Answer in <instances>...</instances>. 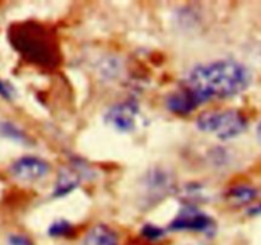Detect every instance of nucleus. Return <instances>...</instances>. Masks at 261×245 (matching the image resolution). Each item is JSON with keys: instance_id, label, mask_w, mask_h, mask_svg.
Segmentation results:
<instances>
[{"instance_id": "f257e3e1", "label": "nucleus", "mask_w": 261, "mask_h": 245, "mask_svg": "<svg viewBox=\"0 0 261 245\" xmlns=\"http://www.w3.org/2000/svg\"><path fill=\"white\" fill-rule=\"evenodd\" d=\"M251 71L236 60H216L191 69L181 82L198 106L211 100H224L241 94L251 84Z\"/></svg>"}, {"instance_id": "f03ea898", "label": "nucleus", "mask_w": 261, "mask_h": 245, "mask_svg": "<svg viewBox=\"0 0 261 245\" xmlns=\"http://www.w3.org/2000/svg\"><path fill=\"white\" fill-rule=\"evenodd\" d=\"M9 42L27 63L45 69H55L61 61L60 46L55 31L36 20H23L9 28Z\"/></svg>"}, {"instance_id": "7ed1b4c3", "label": "nucleus", "mask_w": 261, "mask_h": 245, "mask_svg": "<svg viewBox=\"0 0 261 245\" xmlns=\"http://www.w3.org/2000/svg\"><path fill=\"white\" fill-rule=\"evenodd\" d=\"M196 127L200 132L227 140L239 137L246 130L247 119L237 110L206 111L199 115Z\"/></svg>"}, {"instance_id": "20e7f679", "label": "nucleus", "mask_w": 261, "mask_h": 245, "mask_svg": "<svg viewBox=\"0 0 261 245\" xmlns=\"http://www.w3.org/2000/svg\"><path fill=\"white\" fill-rule=\"evenodd\" d=\"M170 229L173 231L213 232L216 222L209 214L199 211L195 206H185L182 211L172 219Z\"/></svg>"}, {"instance_id": "39448f33", "label": "nucleus", "mask_w": 261, "mask_h": 245, "mask_svg": "<svg viewBox=\"0 0 261 245\" xmlns=\"http://www.w3.org/2000/svg\"><path fill=\"white\" fill-rule=\"evenodd\" d=\"M50 165L47 161L36 156H23L10 165V174L13 178L24 183L38 181L47 176Z\"/></svg>"}, {"instance_id": "423d86ee", "label": "nucleus", "mask_w": 261, "mask_h": 245, "mask_svg": "<svg viewBox=\"0 0 261 245\" xmlns=\"http://www.w3.org/2000/svg\"><path fill=\"white\" fill-rule=\"evenodd\" d=\"M139 115V105L134 100L117 102L112 105L105 115L107 124L119 132H130L134 129L137 117Z\"/></svg>"}, {"instance_id": "0eeeda50", "label": "nucleus", "mask_w": 261, "mask_h": 245, "mask_svg": "<svg viewBox=\"0 0 261 245\" xmlns=\"http://www.w3.org/2000/svg\"><path fill=\"white\" fill-rule=\"evenodd\" d=\"M144 186L147 189V194H150L152 198H162L167 195L173 188V179L163 168H153L144 178Z\"/></svg>"}, {"instance_id": "6e6552de", "label": "nucleus", "mask_w": 261, "mask_h": 245, "mask_svg": "<svg viewBox=\"0 0 261 245\" xmlns=\"http://www.w3.org/2000/svg\"><path fill=\"white\" fill-rule=\"evenodd\" d=\"M166 106L171 112L182 115V116L184 115H189L199 107L198 104L194 101L193 97L182 88L168 94V97L166 99Z\"/></svg>"}, {"instance_id": "1a4fd4ad", "label": "nucleus", "mask_w": 261, "mask_h": 245, "mask_svg": "<svg viewBox=\"0 0 261 245\" xmlns=\"http://www.w3.org/2000/svg\"><path fill=\"white\" fill-rule=\"evenodd\" d=\"M83 245H119V237L112 227L98 224L87 232Z\"/></svg>"}, {"instance_id": "9d476101", "label": "nucleus", "mask_w": 261, "mask_h": 245, "mask_svg": "<svg viewBox=\"0 0 261 245\" xmlns=\"http://www.w3.org/2000/svg\"><path fill=\"white\" fill-rule=\"evenodd\" d=\"M83 174L78 171V168H63L58 175V180L55 183L53 195L54 197H64L66 194L71 193L76 186H79L81 179Z\"/></svg>"}, {"instance_id": "9b49d317", "label": "nucleus", "mask_w": 261, "mask_h": 245, "mask_svg": "<svg viewBox=\"0 0 261 245\" xmlns=\"http://www.w3.org/2000/svg\"><path fill=\"white\" fill-rule=\"evenodd\" d=\"M257 195H259V191L254 186L239 185L229 189L227 191L226 198L229 203L241 206V204H249L251 202H254L257 198Z\"/></svg>"}, {"instance_id": "f8f14e48", "label": "nucleus", "mask_w": 261, "mask_h": 245, "mask_svg": "<svg viewBox=\"0 0 261 245\" xmlns=\"http://www.w3.org/2000/svg\"><path fill=\"white\" fill-rule=\"evenodd\" d=\"M74 232V226L69 221L59 219L53 222L47 230V234L53 237H66Z\"/></svg>"}, {"instance_id": "ddd939ff", "label": "nucleus", "mask_w": 261, "mask_h": 245, "mask_svg": "<svg viewBox=\"0 0 261 245\" xmlns=\"http://www.w3.org/2000/svg\"><path fill=\"white\" fill-rule=\"evenodd\" d=\"M0 134L5 138H9V139L18 140V142H25L27 137H25L24 133L10 121H3L0 122Z\"/></svg>"}, {"instance_id": "4468645a", "label": "nucleus", "mask_w": 261, "mask_h": 245, "mask_svg": "<svg viewBox=\"0 0 261 245\" xmlns=\"http://www.w3.org/2000/svg\"><path fill=\"white\" fill-rule=\"evenodd\" d=\"M142 236L148 241H157L165 236V230L153 224H147L143 226Z\"/></svg>"}, {"instance_id": "2eb2a0df", "label": "nucleus", "mask_w": 261, "mask_h": 245, "mask_svg": "<svg viewBox=\"0 0 261 245\" xmlns=\"http://www.w3.org/2000/svg\"><path fill=\"white\" fill-rule=\"evenodd\" d=\"M8 245H33V241L24 234H12L8 237Z\"/></svg>"}, {"instance_id": "dca6fc26", "label": "nucleus", "mask_w": 261, "mask_h": 245, "mask_svg": "<svg viewBox=\"0 0 261 245\" xmlns=\"http://www.w3.org/2000/svg\"><path fill=\"white\" fill-rule=\"evenodd\" d=\"M0 96L5 100H12L14 96V88L12 84L8 83L7 81H3L2 78H0Z\"/></svg>"}, {"instance_id": "f3484780", "label": "nucleus", "mask_w": 261, "mask_h": 245, "mask_svg": "<svg viewBox=\"0 0 261 245\" xmlns=\"http://www.w3.org/2000/svg\"><path fill=\"white\" fill-rule=\"evenodd\" d=\"M247 213H249L250 216H261V203L256 204V206L250 207Z\"/></svg>"}, {"instance_id": "a211bd4d", "label": "nucleus", "mask_w": 261, "mask_h": 245, "mask_svg": "<svg viewBox=\"0 0 261 245\" xmlns=\"http://www.w3.org/2000/svg\"><path fill=\"white\" fill-rule=\"evenodd\" d=\"M257 135H259V137H260V139H261V121H260L259 127H257Z\"/></svg>"}]
</instances>
